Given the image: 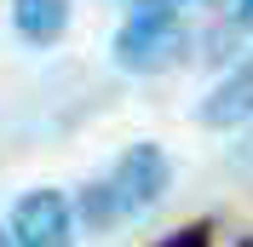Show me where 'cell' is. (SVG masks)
Returning a JSON list of instances; mask_svg holds the SVG:
<instances>
[{
	"mask_svg": "<svg viewBox=\"0 0 253 247\" xmlns=\"http://www.w3.org/2000/svg\"><path fill=\"white\" fill-rule=\"evenodd\" d=\"M75 218H69V201L58 190H29V196L12 207V247H69L75 242Z\"/></svg>",
	"mask_w": 253,
	"mask_h": 247,
	"instance_id": "cell-1",
	"label": "cell"
},
{
	"mask_svg": "<svg viewBox=\"0 0 253 247\" xmlns=\"http://www.w3.org/2000/svg\"><path fill=\"white\" fill-rule=\"evenodd\" d=\"M178 46H184L178 17H126L121 35H115V63L132 69V75H150V69H161Z\"/></svg>",
	"mask_w": 253,
	"mask_h": 247,
	"instance_id": "cell-2",
	"label": "cell"
},
{
	"mask_svg": "<svg viewBox=\"0 0 253 247\" xmlns=\"http://www.w3.org/2000/svg\"><path fill=\"white\" fill-rule=\"evenodd\" d=\"M167 155L156 150V144H132V150L115 161L110 172V190L115 201H121V213H144L150 201H161V190H167Z\"/></svg>",
	"mask_w": 253,
	"mask_h": 247,
	"instance_id": "cell-3",
	"label": "cell"
},
{
	"mask_svg": "<svg viewBox=\"0 0 253 247\" xmlns=\"http://www.w3.org/2000/svg\"><path fill=\"white\" fill-rule=\"evenodd\" d=\"M196 115H202V126H242V121L253 115V52L202 98V109H196Z\"/></svg>",
	"mask_w": 253,
	"mask_h": 247,
	"instance_id": "cell-4",
	"label": "cell"
},
{
	"mask_svg": "<svg viewBox=\"0 0 253 247\" xmlns=\"http://www.w3.org/2000/svg\"><path fill=\"white\" fill-rule=\"evenodd\" d=\"M12 23L23 41H58L69 23V0H12Z\"/></svg>",
	"mask_w": 253,
	"mask_h": 247,
	"instance_id": "cell-5",
	"label": "cell"
},
{
	"mask_svg": "<svg viewBox=\"0 0 253 247\" xmlns=\"http://www.w3.org/2000/svg\"><path fill=\"white\" fill-rule=\"evenodd\" d=\"M81 213H86V224H115V218H126L121 213V201H115V190H110V178H98V184H86L81 190Z\"/></svg>",
	"mask_w": 253,
	"mask_h": 247,
	"instance_id": "cell-6",
	"label": "cell"
},
{
	"mask_svg": "<svg viewBox=\"0 0 253 247\" xmlns=\"http://www.w3.org/2000/svg\"><path fill=\"white\" fill-rule=\"evenodd\" d=\"M156 247H213V230H207V224H184V230L161 236Z\"/></svg>",
	"mask_w": 253,
	"mask_h": 247,
	"instance_id": "cell-7",
	"label": "cell"
},
{
	"mask_svg": "<svg viewBox=\"0 0 253 247\" xmlns=\"http://www.w3.org/2000/svg\"><path fill=\"white\" fill-rule=\"evenodd\" d=\"M178 6H184V0H132L126 17H178Z\"/></svg>",
	"mask_w": 253,
	"mask_h": 247,
	"instance_id": "cell-8",
	"label": "cell"
},
{
	"mask_svg": "<svg viewBox=\"0 0 253 247\" xmlns=\"http://www.w3.org/2000/svg\"><path fill=\"white\" fill-rule=\"evenodd\" d=\"M236 23H242V29H253V0H236Z\"/></svg>",
	"mask_w": 253,
	"mask_h": 247,
	"instance_id": "cell-9",
	"label": "cell"
},
{
	"mask_svg": "<svg viewBox=\"0 0 253 247\" xmlns=\"http://www.w3.org/2000/svg\"><path fill=\"white\" fill-rule=\"evenodd\" d=\"M236 161H242V167H253V150H248V155H236Z\"/></svg>",
	"mask_w": 253,
	"mask_h": 247,
	"instance_id": "cell-10",
	"label": "cell"
},
{
	"mask_svg": "<svg viewBox=\"0 0 253 247\" xmlns=\"http://www.w3.org/2000/svg\"><path fill=\"white\" fill-rule=\"evenodd\" d=\"M0 247H12V236H6V230H0Z\"/></svg>",
	"mask_w": 253,
	"mask_h": 247,
	"instance_id": "cell-11",
	"label": "cell"
}]
</instances>
